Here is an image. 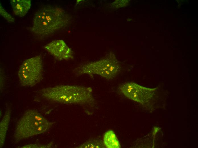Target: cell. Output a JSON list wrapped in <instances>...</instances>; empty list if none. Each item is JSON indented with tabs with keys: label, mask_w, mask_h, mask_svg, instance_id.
Returning <instances> with one entry per match:
<instances>
[{
	"label": "cell",
	"mask_w": 198,
	"mask_h": 148,
	"mask_svg": "<svg viewBox=\"0 0 198 148\" xmlns=\"http://www.w3.org/2000/svg\"><path fill=\"white\" fill-rule=\"evenodd\" d=\"M119 88L127 98L145 106L150 105L157 89L145 87L132 82L124 83Z\"/></svg>",
	"instance_id": "obj_6"
},
{
	"label": "cell",
	"mask_w": 198,
	"mask_h": 148,
	"mask_svg": "<svg viewBox=\"0 0 198 148\" xmlns=\"http://www.w3.org/2000/svg\"><path fill=\"white\" fill-rule=\"evenodd\" d=\"M11 111L7 109L5 112L3 117L0 123V148L4 145L6 134L8 129L10 121Z\"/></svg>",
	"instance_id": "obj_9"
},
{
	"label": "cell",
	"mask_w": 198,
	"mask_h": 148,
	"mask_svg": "<svg viewBox=\"0 0 198 148\" xmlns=\"http://www.w3.org/2000/svg\"><path fill=\"white\" fill-rule=\"evenodd\" d=\"M79 148H104L106 147L100 139L94 138L87 140L76 147Z\"/></svg>",
	"instance_id": "obj_11"
},
{
	"label": "cell",
	"mask_w": 198,
	"mask_h": 148,
	"mask_svg": "<svg viewBox=\"0 0 198 148\" xmlns=\"http://www.w3.org/2000/svg\"><path fill=\"white\" fill-rule=\"evenodd\" d=\"M0 14L1 16L9 22H13L15 21V19L5 11L1 4H0Z\"/></svg>",
	"instance_id": "obj_12"
},
{
	"label": "cell",
	"mask_w": 198,
	"mask_h": 148,
	"mask_svg": "<svg viewBox=\"0 0 198 148\" xmlns=\"http://www.w3.org/2000/svg\"><path fill=\"white\" fill-rule=\"evenodd\" d=\"M44 48L59 60L73 59V51L62 40H53L45 45Z\"/></svg>",
	"instance_id": "obj_7"
},
{
	"label": "cell",
	"mask_w": 198,
	"mask_h": 148,
	"mask_svg": "<svg viewBox=\"0 0 198 148\" xmlns=\"http://www.w3.org/2000/svg\"><path fill=\"white\" fill-rule=\"evenodd\" d=\"M55 123L49 121L37 110L26 111L17 122L14 137L16 142L43 133Z\"/></svg>",
	"instance_id": "obj_3"
},
{
	"label": "cell",
	"mask_w": 198,
	"mask_h": 148,
	"mask_svg": "<svg viewBox=\"0 0 198 148\" xmlns=\"http://www.w3.org/2000/svg\"><path fill=\"white\" fill-rule=\"evenodd\" d=\"M49 145H44L38 144H30L27 145H25L20 147L22 148H48L50 147L51 146H49Z\"/></svg>",
	"instance_id": "obj_13"
},
{
	"label": "cell",
	"mask_w": 198,
	"mask_h": 148,
	"mask_svg": "<svg viewBox=\"0 0 198 148\" xmlns=\"http://www.w3.org/2000/svg\"><path fill=\"white\" fill-rule=\"evenodd\" d=\"M103 141L106 147L120 148L121 147L116 134L112 130H109L105 133Z\"/></svg>",
	"instance_id": "obj_10"
},
{
	"label": "cell",
	"mask_w": 198,
	"mask_h": 148,
	"mask_svg": "<svg viewBox=\"0 0 198 148\" xmlns=\"http://www.w3.org/2000/svg\"><path fill=\"white\" fill-rule=\"evenodd\" d=\"M42 61L40 55L24 60L20 66L18 76L20 85L32 86L39 83L43 78Z\"/></svg>",
	"instance_id": "obj_5"
},
{
	"label": "cell",
	"mask_w": 198,
	"mask_h": 148,
	"mask_svg": "<svg viewBox=\"0 0 198 148\" xmlns=\"http://www.w3.org/2000/svg\"><path fill=\"white\" fill-rule=\"evenodd\" d=\"M120 65L114 55L110 53L99 60L88 63L75 68L73 72L77 76L88 75H99L108 80L112 79L119 73Z\"/></svg>",
	"instance_id": "obj_4"
},
{
	"label": "cell",
	"mask_w": 198,
	"mask_h": 148,
	"mask_svg": "<svg viewBox=\"0 0 198 148\" xmlns=\"http://www.w3.org/2000/svg\"><path fill=\"white\" fill-rule=\"evenodd\" d=\"M10 3L14 14L20 17L26 14L31 5L30 0H12Z\"/></svg>",
	"instance_id": "obj_8"
},
{
	"label": "cell",
	"mask_w": 198,
	"mask_h": 148,
	"mask_svg": "<svg viewBox=\"0 0 198 148\" xmlns=\"http://www.w3.org/2000/svg\"><path fill=\"white\" fill-rule=\"evenodd\" d=\"M69 20L68 15L62 9L46 6L35 13L29 29L37 36L43 38L65 26Z\"/></svg>",
	"instance_id": "obj_2"
},
{
	"label": "cell",
	"mask_w": 198,
	"mask_h": 148,
	"mask_svg": "<svg viewBox=\"0 0 198 148\" xmlns=\"http://www.w3.org/2000/svg\"><path fill=\"white\" fill-rule=\"evenodd\" d=\"M40 92L47 100L63 104L93 106L95 104L90 87L63 85L44 88Z\"/></svg>",
	"instance_id": "obj_1"
}]
</instances>
